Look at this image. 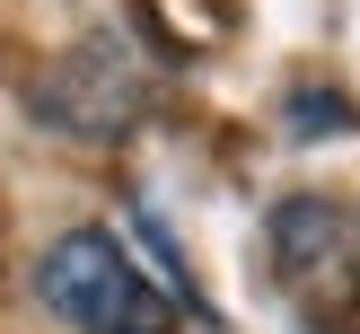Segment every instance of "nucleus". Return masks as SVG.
<instances>
[{"label":"nucleus","mask_w":360,"mask_h":334,"mask_svg":"<svg viewBox=\"0 0 360 334\" xmlns=\"http://www.w3.org/2000/svg\"><path fill=\"white\" fill-rule=\"evenodd\" d=\"M44 308L70 334H185V308L132 264L123 229H70L44 246Z\"/></svg>","instance_id":"f257e3e1"},{"label":"nucleus","mask_w":360,"mask_h":334,"mask_svg":"<svg viewBox=\"0 0 360 334\" xmlns=\"http://www.w3.org/2000/svg\"><path fill=\"white\" fill-rule=\"evenodd\" d=\"M273 273L299 290V308L334 316L360 299V211L326 193H290L273 211Z\"/></svg>","instance_id":"f03ea898"},{"label":"nucleus","mask_w":360,"mask_h":334,"mask_svg":"<svg viewBox=\"0 0 360 334\" xmlns=\"http://www.w3.org/2000/svg\"><path fill=\"white\" fill-rule=\"evenodd\" d=\"M141 105H150V70H141L132 44H115V35H88L79 53H62V62L35 79V115L62 123V132H79V141L132 132Z\"/></svg>","instance_id":"7ed1b4c3"}]
</instances>
